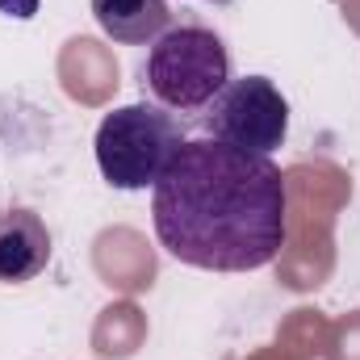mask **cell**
I'll use <instances>...</instances> for the list:
<instances>
[{"mask_svg":"<svg viewBox=\"0 0 360 360\" xmlns=\"http://www.w3.org/2000/svg\"><path fill=\"white\" fill-rule=\"evenodd\" d=\"M197 126L205 139L252 155H272L289 134V101L269 76H239L197 113Z\"/></svg>","mask_w":360,"mask_h":360,"instance_id":"obj_4","label":"cell"},{"mask_svg":"<svg viewBox=\"0 0 360 360\" xmlns=\"http://www.w3.org/2000/svg\"><path fill=\"white\" fill-rule=\"evenodd\" d=\"M46 264H51L46 222L25 205L0 210V285H25L42 276Z\"/></svg>","mask_w":360,"mask_h":360,"instance_id":"obj_5","label":"cell"},{"mask_svg":"<svg viewBox=\"0 0 360 360\" xmlns=\"http://www.w3.org/2000/svg\"><path fill=\"white\" fill-rule=\"evenodd\" d=\"M92 17L96 25L126 46H151L168 25V0H92Z\"/></svg>","mask_w":360,"mask_h":360,"instance_id":"obj_6","label":"cell"},{"mask_svg":"<svg viewBox=\"0 0 360 360\" xmlns=\"http://www.w3.org/2000/svg\"><path fill=\"white\" fill-rule=\"evenodd\" d=\"M226 84L231 51L222 34L197 21L168 25L143 59V89L168 113H201Z\"/></svg>","mask_w":360,"mask_h":360,"instance_id":"obj_2","label":"cell"},{"mask_svg":"<svg viewBox=\"0 0 360 360\" xmlns=\"http://www.w3.org/2000/svg\"><path fill=\"white\" fill-rule=\"evenodd\" d=\"M151 222L168 256L205 272H252L289 239V188L272 155L218 139H184L151 193Z\"/></svg>","mask_w":360,"mask_h":360,"instance_id":"obj_1","label":"cell"},{"mask_svg":"<svg viewBox=\"0 0 360 360\" xmlns=\"http://www.w3.org/2000/svg\"><path fill=\"white\" fill-rule=\"evenodd\" d=\"M180 147H184V130L176 113H168L155 101H134L105 113L92 139L101 176L126 193H139L147 184L155 188V180L164 176V168L172 164Z\"/></svg>","mask_w":360,"mask_h":360,"instance_id":"obj_3","label":"cell"},{"mask_svg":"<svg viewBox=\"0 0 360 360\" xmlns=\"http://www.w3.org/2000/svg\"><path fill=\"white\" fill-rule=\"evenodd\" d=\"M205 4H226V0H205Z\"/></svg>","mask_w":360,"mask_h":360,"instance_id":"obj_7","label":"cell"}]
</instances>
